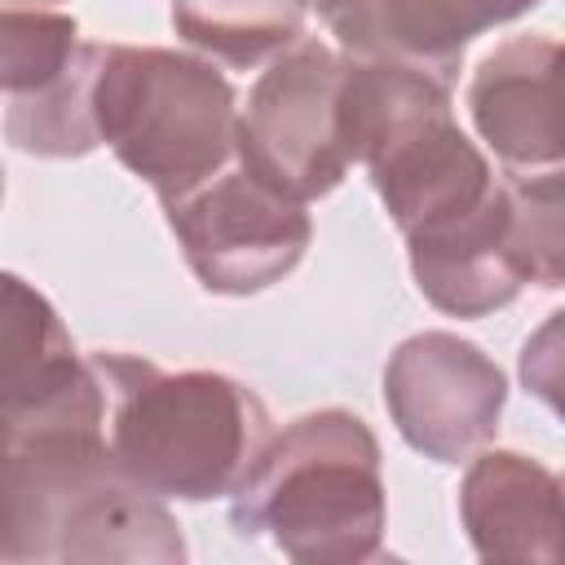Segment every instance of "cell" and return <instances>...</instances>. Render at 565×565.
<instances>
[{
    "label": "cell",
    "mask_w": 565,
    "mask_h": 565,
    "mask_svg": "<svg viewBox=\"0 0 565 565\" xmlns=\"http://www.w3.org/2000/svg\"><path fill=\"white\" fill-rule=\"evenodd\" d=\"M0 561L172 565L185 561V539L168 499L115 463L106 428H35L4 437Z\"/></svg>",
    "instance_id": "cell-1"
},
{
    "label": "cell",
    "mask_w": 565,
    "mask_h": 565,
    "mask_svg": "<svg viewBox=\"0 0 565 565\" xmlns=\"http://www.w3.org/2000/svg\"><path fill=\"white\" fill-rule=\"evenodd\" d=\"M106 388L115 463L159 499L238 494L274 441L269 406L225 371H163L137 353H93Z\"/></svg>",
    "instance_id": "cell-2"
},
{
    "label": "cell",
    "mask_w": 565,
    "mask_h": 565,
    "mask_svg": "<svg viewBox=\"0 0 565 565\" xmlns=\"http://www.w3.org/2000/svg\"><path fill=\"white\" fill-rule=\"evenodd\" d=\"M384 459L362 415L327 406L291 419L234 494L243 539H269L300 565H358L384 543Z\"/></svg>",
    "instance_id": "cell-3"
},
{
    "label": "cell",
    "mask_w": 565,
    "mask_h": 565,
    "mask_svg": "<svg viewBox=\"0 0 565 565\" xmlns=\"http://www.w3.org/2000/svg\"><path fill=\"white\" fill-rule=\"evenodd\" d=\"M93 110L102 141L159 203L238 163V93L212 57L159 44H102Z\"/></svg>",
    "instance_id": "cell-4"
},
{
    "label": "cell",
    "mask_w": 565,
    "mask_h": 565,
    "mask_svg": "<svg viewBox=\"0 0 565 565\" xmlns=\"http://www.w3.org/2000/svg\"><path fill=\"white\" fill-rule=\"evenodd\" d=\"M344 53L300 35L278 53L238 110V163L296 203L331 194L349 172Z\"/></svg>",
    "instance_id": "cell-5"
},
{
    "label": "cell",
    "mask_w": 565,
    "mask_h": 565,
    "mask_svg": "<svg viewBox=\"0 0 565 565\" xmlns=\"http://www.w3.org/2000/svg\"><path fill=\"white\" fill-rule=\"evenodd\" d=\"M163 216L190 274L212 296H256L282 282L313 243L305 203L265 185L243 163L163 203Z\"/></svg>",
    "instance_id": "cell-6"
},
{
    "label": "cell",
    "mask_w": 565,
    "mask_h": 565,
    "mask_svg": "<svg viewBox=\"0 0 565 565\" xmlns=\"http://www.w3.org/2000/svg\"><path fill=\"white\" fill-rule=\"evenodd\" d=\"M384 406L411 450L433 463H463L494 441L508 375L481 344L455 331H419L384 362Z\"/></svg>",
    "instance_id": "cell-7"
},
{
    "label": "cell",
    "mask_w": 565,
    "mask_h": 565,
    "mask_svg": "<svg viewBox=\"0 0 565 565\" xmlns=\"http://www.w3.org/2000/svg\"><path fill=\"white\" fill-rule=\"evenodd\" d=\"M468 115L508 185L565 177V40L512 35L468 79Z\"/></svg>",
    "instance_id": "cell-8"
},
{
    "label": "cell",
    "mask_w": 565,
    "mask_h": 565,
    "mask_svg": "<svg viewBox=\"0 0 565 565\" xmlns=\"http://www.w3.org/2000/svg\"><path fill=\"white\" fill-rule=\"evenodd\" d=\"M366 172L402 238L481 207L503 185L477 141H468V132L455 124L450 106L424 115L388 146H380L366 159Z\"/></svg>",
    "instance_id": "cell-9"
},
{
    "label": "cell",
    "mask_w": 565,
    "mask_h": 565,
    "mask_svg": "<svg viewBox=\"0 0 565 565\" xmlns=\"http://www.w3.org/2000/svg\"><path fill=\"white\" fill-rule=\"evenodd\" d=\"M543 0H318L331 35L353 57L406 62L455 88L463 49Z\"/></svg>",
    "instance_id": "cell-10"
},
{
    "label": "cell",
    "mask_w": 565,
    "mask_h": 565,
    "mask_svg": "<svg viewBox=\"0 0 565 565\" xmlns=\"http://www.w3.org/2000/svg\"><path fill=\"white\" fill-rule=\"evenodd\" d=\"M459 521L481 561L565 565V486L521 450H486L468 463Z\"/></svg>",
    "instance_id": "cell-11"
},
{
    "label": "cell",
    "mask_w": 565,
    "mask_h": 565,
    "mask_svg": "<svg viewBox=\"0 0 565 565\" xmlns=\"http://www.w3.org/2000/svg\"><path fill=\"white\" fill-rule=\"evenodd\" d=\"M406 256L415 287L433 309L450 318H486L508 309L525 287L512 247V185L503 181L481 207L411 234Z\"/></svg>",
    "instance_id": "cell-12"
},
{
    "label": "cell",
    "mask_w": 565,
    "mask_h": 565,
    "mask_svg": "<svg viewBox=\"0 0 565 565\" xmlns=\"http://www.w3.org/2000/svg\"><path fill=\"white\" fill-rule=\"evenodd\" d=\"M102 66V44H84L79 57L44 88L4 97V137L22 154L40 159H79L102 146L93 84Z\"/></svg>",
    "instance_id": "cell-13"
},
{
    "label": "cell",
    "mask_w": 565,
    "mask_h": 565,
    "mask_svg": "<svg viewBox=\"0 0 565 565\" xmlns=\"http://www.w3.org/2000/svg\"><path fill=\"white\" fill-rule=\"evenodd\" d=\"M172 31L212 62L252 71L305 35L300 0H172Z\"/></svg>",
    "instance_id": "cell-14"
},
{
    "label": "cell",
    "mask_w": 565,
    "mask_h": 565,
    "mask_svg": "<svg viewBox=\"0 0 565 565\" xmlns=\"http://www.w3.org/2000/svg\"><path fill=\"white\" fill-rule=\"evenodd\" d=\"M84 40L71 13L44 4H4L0 13V84L4 97L35 93L53 84L75 57Z\"/></svg>",
    "instance_id": "cell-15"
},
{
    "label": "cell",
    "mask_w": 565,
    "mask_h": 565,
    "mask_svg": "<svg viewBox=\"0 0 565 565\" xmlns=\"http://www.w3.org/2000/svg\"><path fill=\"white\" fill-rule=\"evenodd\" d=\"M512 247L525 282L565 287V177L512 185Z\"/></svg>",
    "instance_id": "cell-16"
},
{
    "label": "cell",
    "mask_w": 565,
    "mask_h": 565,
    "mask_svg": "<svg viewBox=\"0 0 565 565\" xmlns=\"http://www.w3.org/2000/svg\"><path fill=\"white\" fill-rule=\"evenodd\" d=\"M516 375L530 397H539L565 424V309L547 313L521 344Z\"/></svg>",
    "instance_id": "cell-17"
},
{
    "label": "cell",
    "mask_w": 565,
    "mask_h": 565,
    "mask_svg": "<svg viewBox=\"0 0 565 565\" xmlns=\"http://www.w3.org/2000/svg\"><path fill=\"white\" fill-rule=\"evenodd\" d=\"M9 4H57V0H9Z\"/></svg>",
    "instance_id": "cell-18"
},
{
    "label": "cell",
    "mask_w": 565,
    "mask_h": 565,
    "mask_svg": "<svg viewBox=\"0 0 565 565\" xmlns=\"http://www.w3.org/2000/svg\"><path fill=\"white\" fill-rule=\"evenodd\" d=\"M300 4H305V9H318V0H300Z\"/></svg>",
    "instance_id": "cell-19"
},
{
    "label": "cell",
    "mask_w": 565,
    "mask_h": 565,
    "mask_svg": "<svg viewBox=\"0 0 565 565\" xmlns=\"http://www.w3.org/2000/svg\"><path fill=\"white\" fill-rule=\"evenodd\" d=\"M561 486H565V472H561Z\"/></svg>",
    "instance_id": "cell-20"
}]
</instances>
